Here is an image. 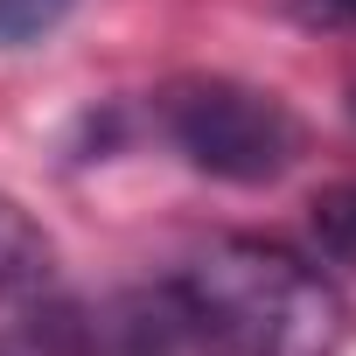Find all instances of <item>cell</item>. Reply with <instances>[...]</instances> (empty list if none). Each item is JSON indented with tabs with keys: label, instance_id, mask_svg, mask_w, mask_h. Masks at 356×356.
Here are the masks:
<instances>
[{
	"label": "cell",
	"instance_id": "2",
	"mask_svg": "<svg viewBox=\"0 0 356 356\" xmlns=\"http://www.w3.org/2000/svg\"><path fill=\"white\" fill-rule=\"evenodd\" d=\"M161 133L182 154L196 175H217V182L259 189L280 182L300 154V119L238 77H182L161 91Z\"/></svg>",
	"mask_w": 356,
	"mask_h": 356
},
{
	"label": "cell",
	"instance_id": "4",
	"mask_svg": "<svg viewBox=\"0 0 356 356\" xmlns=\"http://www.w3.org/2000/svg\"><path fill=\"white\" fill-rule=\"evenodd\" d=\"M307 224H314V245H321V259L356 273V182H335V189H321V196H314V210H307Z\"/></svg>",
	"mask_w": 356,
	"mask_h": 356
},
{
	"label": "cell",
	"instance_id": "3",
	"mask_svg": "<svg viewBox=\"0 0 356 356\" xmlns=\"http://www.w3.org/2000/svg\"><path fill=\"white\" fill-rule=\"evenodd\" d=\"M56 280V245L49 231L15 203L0 196V300H42Z\"/></svg>",
	"mask_w": 356,
	"mask_h": 356
},
{
	"label": "cell",
	"instance_id": "1",
	"mask_svg": "<svg viewBox=\"0 0 356 356\" xmlns=\"http://www.w3.org/2000/svg\"><path fill=\"white\" fill-rule=\"evenodd\" d=\"M168 300L217 356H342L356 328L342 286L273 238H210Z\"/></svg>",
	"mask_w": 356,
	"mask_h": 356
},
{
	"label": "cell",
	"instance_id": "5",
	"mask_svg": "<svg viewBox=\"0 0 356 356\" xmlns=\"http://www.w3.org/2000/svg\"><path fill=\"white\" fill-rule=\"evenodd\" d=\"M77 0H0V49H29L70 22Z\"/></svg>",
	"mask_w": 356,
	"mask_h": 356
},
{
	"label": "cell",
	"instance_id": "6",
	"mask_svg": "<svg viewBox=\"0 0 356 356\" xmlns=\"http://www.w3.org/2000/svg\"><path fill=\"white\" fill-rule=\"evenodd\" d=\"M307 29H356V0H293Z\"/></svg>",
	"mask_w": 356,
	"mask_h": 356
}]
</instances>
